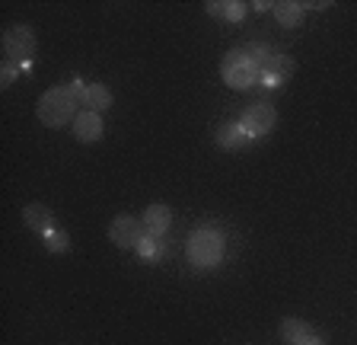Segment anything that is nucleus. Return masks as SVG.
I'll list each match as a JSON object with an SVG mask.
<instances>
[{
  "label": "nucleus",
  "mask_w": 357,
  "mask_h": 345,
  "mask_svg": "<svg viewBox=\"0 0 357 345\" xmlns=\"http://www.w3.org/2000/svg\"><path fill=\"white\" fill-rule=\"evenodd\" d=\"M102 131H105V125H102V115H99V112H89V109H83V112L74 119V138L80 144L99 141V138H102Z\"/></svg>",
  "instance_id": "obj_8"
},
{
  "label": "nucleus",
  "mask_w": 357,
  "mask_h": 345,
  "mask_svg": "<svg viewBox=\"0 0 357 345\" xmlns=\"http://www.w3.org/2000/svg\"><path fill=\"white\" fill-rule=\"evenodd\" d=\"M300 345H326V342H322V339H316V336H310L306 342H300Z\"/></svg>",
  "instance_id": "obj_19"
},
{
  "label": "nucleus",
  "mask_w": 357,
  "mask_h": 345,
  "mask_svg": "<svg viewBox=\"0 0 357 345\" xmlns=\"http://www.w3.org/2000/svg\"><path fill=\"white\" fill-rule=\"evenodd\" d=\"M36 115L45 128H64L74 125V119L80 115V93L74 87H52L45 90L36 103Z\"/></svg>",
  "instance_id": "obj_1"
},
{
  "label": "nucleus",
  "mask_w": 357,
  "mask_h": 345,
  "mask_svg": "<svg viewBox=\"0 0 357 345\" xmlns=\"http://www.w3.org/2000/svg\"><path fill=\"white\" fill-rule=\"evenodd\" d=\"M217 147L220 150H239L249 144V138H245V131L239 128V122H227V125L217 128V135H214Z\"/></svg>",
  "instance_id": "obj_13"
},
{
  "label": "nucleus",
  "mask_w": 357,
  "mask_h": 345,
  "mask_svg": "<svg viewBox=\"0 0 357 345\" xmlns=\"http://www.w3.org/2000/svg\"><path fill=\"white\" fill-rule=\"evenodd\" d=\"M16 77H20V64H13V61H7L3 68H0V87H13Z\"/></svg>",
  "instance_id": "obj_18"
},
{
  "label": "nucleus",
  "mask_w": 357,
  "mask_h": 345,
  "mask_svg": "<svg viewBox=\"0 0 357 345\" xmlns=\"http://www.w3.org/2000/svg\"><path fill=\"white\" fill-rule=\"evenodd\" d=\"M141 224H144V233H147V237H156V240H160V237L172 227V211L166 208V205H150V208L144 211Z\"/></svg>",
  "instance_id": "obj_9"
},
{
  "label": "nucleus",
  "mask_w": 357,
  "mask_h": 345,
  "mask_svg": "<svg viewBox=\"0 0 357 345\" xmlns=\"http://www.w3.org/2000/svg\"><path fill=\"white\" fill-rule=\"evenodd\" d=\"M294 64H297V61L290 58V54H275V58L265 64V71H261V83H265V87H281L284 80H290Z\"/></svg>",
  "instance_id": "obj_10"
},
{
  "label": "nucleus",
  "mask_w": 357,
  "mask_h": 345,
  "mask_svg": "<svg viewBox=\"0 0 357 345\" xmlns=\"http://www.w3.org/2000/svg\"><path fill=\"white\" fill-rule=\"evenodd\" d=\"M147 233H144V224L131 214H115L109 224V240L121 249H137V243L144 240Z\"/></svg>",
  "instance_id": "obj_6"
},
{
  "label": "nucleus",
  "mask_w": 357,
  "mask_h": 345,
  "mask_svg": "<svg viewBox=\"0 0 357 345\" xmlns=\"http://www.w3.org/2000/svg\"><path fill=\"white\" fill-rule=\"evenodd\" d=\"M74 90L80 93L83 105H86L89 112H105L112 105V90L105 83H74Z\"/></svg>",
  "instance_id": "obj_7"
},
{
  "label": "nucleus",
  "mask_w": 357,
  "mask_h": 345,
  "mask_svg": "<svg viewBox=\"0 0 357 345\" xmlns=\"http://www.w3.org/2000/svg\"><path fill=\"white\" fill-rule=\"evenodd\" d=\"M3 54H7V61L26 68V64L32 61V54H36V32H32L29 26H22V23L3 29Z\"/></svg>",
  "instance_id": "obj_4"
},
{
  "label": "nucleus",
  "mask_w": 357,
  "mask_h": 345,
  "mask_svg": "<svg viewBox=\"0 0 357 345\" xmlns=\"http://www.w3.org/2000/svg\"><path fill=\"white\" fill-rule=\"evenodd\" d=\"M278 332H281V339L287 345H300V342H306V339L312 336L310 326H306L303 320H297V316H284L281 326H278Z\"/></svg>",
  "instance_id": "obj_14"
},
{
  "label": "nucleus",
  "mask_w": 357,
  "mask_h": 345,
  "mask_svg": "<svg viewBox=\"0 0 357 345\" xmlns=\"http://www.w3.org/2000/svg\"><path fill=\"white\" fill-rule=\"evenodd\" d=\"M208 13L220 16V20H230V23H239L245 16V3H239V0H211Z\"/></svg>",
  "instance_id": "obj_15"
},
{
  "label": "nucleus",
  "mask_w": 357,
  "mask_h": 345,
  "mask_svg": "<svg viewBox=\"0 0 357 345\" xmlns=\"http://www.w3.org/2000/svg\"><path fill=\"white\" fill-rule=\"evenodd\" d=\"M45 249H48V253H67V249H70V237H67V230L52 227V230L45 233Z\"/></svg>",
  "instance_id": "obj_16"
},
{
  "label": "nucleus",
  "mask_w": 357,
  "mask_h": 345,
  "mask_svg": "<svg viewBox=\"0 0 357 345\" xmlns=\"http://www.w3.org/2000/svg\"><path fill=\"white\" fill-rule=\"evenodd\" d=\"M137 253L144 256V259H166V243H160L156 237H144L141 243H137Z\"/></svg>",
  "instance_id": "obj_17"
},
{
  "label": "nucleus",
  "mask_w": 357,
  "mask_h": 345,
  "mask_svg": "<svg viewBox=\"0 0 357 345\" xmlns=\"http://www.w3.org/2000/svg\"><path fill=\"white\" fill-rule=\"evenodd\" d=\"M185 256H188V263L198 265V269H214L223 259V237L214 227H198V230L188 233Z\"/></svg>",
  "instance_id": "obj_3"
},
{
  "label": "nucleus",
  "mask_w": 357,
  "mask_h": 345,
  "mask_svg": "<svg viewBox=\"0 0 357 345\" xmlns=\"http://www.w3.org/2000/svg\"><path fill=\"white\" fill-rule=\"evenodd\" d=\"M275 125H278V112H275V105L271 103H252V105H245L243 115H239V128L245 131L249 141L271 135Z\"/></svg>",
  "instance_id": "obj_5"
},
{
  "label": "nucleus",
  "mask_w": 357,
  "mask_h": 345,
  "mask_svg": "<svg viewBox=\"0 0 357 345\" xmlns=\"http://www.w3.org/2000/svg\"><path fill=\"white\" fill-rule=\"evenodd\" d=\"M275 20L284 29H297L306 20V3H300V0H281V3H275Z\"/></svg>",
  "instance_id": "obj_12"
},
{
  "label": "nucleus",
  "mask_w": 357,
  "mask_h": 345,
  "mask_svg": "<svg viewBox=\"0 0 357 345\" xmlns=\"http://www.w3.org/2000/svg\"><path fill=\"white\" fill-rule=\"evenodd\" d=\"M220 77L230 90H252L255 83H261V71L252 61L249 48H233L223 54L220 61Z\"/></svg>",
  "instance_id": "obj_2"
},
{
  "label": "nucleus",
  "mask_w": 357,
  "mask_h": 345,
  "mask_svg": "<svg viewBox=\"0 0 357 345\" xmlns=\"http://www.w3.org/2000/svg\"><path fill=\"white\" fill-rule=\"evenodd\" d=\"M22 221H26L29 230H38L45 237V233L54 227V211L48 208V205H42V202H32V205L22 208Z\"/></svg>",
  "instance_id": "obj_11"
}]
</instances>
